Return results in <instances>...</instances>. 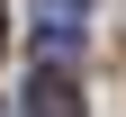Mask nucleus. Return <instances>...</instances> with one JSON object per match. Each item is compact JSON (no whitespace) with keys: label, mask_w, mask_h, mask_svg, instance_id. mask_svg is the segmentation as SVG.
<instances>
[{"label":"nucleus","mask_w":126,"mask_h":117,"mask_svg":"<svg viewBox=\"0 0 126 117\" xmlns=\"http://www.w3.org/2000/svg\"><path fill=\"white\" fill-rule=\"evenodd\" d=\"M81 27H90V0H36V45H45L54 63L81 45Z\"/></svg>","instance_id":"f257e3e1"},{"label":"nucleus","mask_w":126,"mask_h":117,"mask_svg":"<svg viewBox=\"0 0 126 117\" xmlns=\"http://www.w3.org/2000/svg\"><path fill=\"white\" fill-rule=\"evenodd\" d=\"M27 117H81V90H72L63 72H36L27 81Z\"/></svg>","instance_id":"f03ea898"},{"label":"nucleus","mask_w":126,"mask_h":117,"mask_svg":"<svg viewBox=\"0 0 126 117\" xmlns=\"http://www.w3.org/2000/svg\"><path fill=\"white\" fill-rule=\"evenodd\" d=\"M0 45H9V9H0Z\"/></svg>","instance_id":"7ed1b4c3"}]
</instances>
